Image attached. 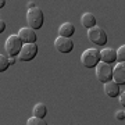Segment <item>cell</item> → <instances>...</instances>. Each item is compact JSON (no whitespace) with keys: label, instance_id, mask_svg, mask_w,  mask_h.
<instances>
[{"label":"cell","instance_id":"23","mask_svg":"<svg viewBox=\"0 0 125 125\" xmlns=\"http://www.w3.org/2000/svg\"><path fill=\"white\" fill-rule=\"evenodd\" d=\"M35 7V3H28V9H33Z\"/></svg>","mask_w":125,"mask_h":125},{"label":"cell","instance_id":"11","mask_svg":"<svg viewBox=\"0 0 125 125\" xmlns=\"http://www.w3.org/2000/svg\"><path fill=\"white\" fill-rule=\"evenodd\" d=\"M99 53H100V61L108 62V64L117 61L115 50L111 49V47H104V49H103L102 52H99Z\"/></svg>","mask_w":125,"mask_h":125},{"label":"cell","instance_id":"7","mask_svg":"<svg viewBox=\"0 0 125 125\" xmlns=\"http://www.w3.org/2000/svg\"><path fill=\"white\" fill-rule=\"evenodd\" d=\"M54 46L60 53H71L74 49V42L71 40V38H65V36L58 35L54 40Z\"/></svg>","mask_w":125,"mask_h":125},{"label":"cell","instance_id":"20","mask_svg":"<svg viewBox=\"0 0 125 125\" xmlns=\"http://www.w3.org/2000/svg\"><path fill=\"white\" fill-rule=\"evenodd\" d=\"M4 29H6V22L0 18V33H1V32H4Z\"/></svg>","mask_w":125,"mask_h":125},{"label":"cell","instance_id":"18","mask_svg":"<svg viewBox=\"0 0 125 125\" xmlns=\"http://www.w3.org/2000/svg\"><path fill=\"white\" fill-rule=\"evenodd\" d=\"M115 118H117V120H120V121H124L125 120V111H124V110H117Z\"/></svg>","mask_w":125,"mask_h":125},{"label":"cell","instance_id":"15","mask_svg":"<svg viewBox=\"0 0 125 125\" xmlns=\"http://www.w3.org/2000/svg\"><path fill=\"white\" fill-rule=\"evenodd\" d=\"M27 124H28V125H46L47 122H46L43 118H40V117L33 115V117H31V118H28Z\"/></svg>","mask_w":125,"mask_h":125},{"label":"cell","instance_id":"19","mask_svg":"<svg viewBox=\"0 0 125 125\" xmlns=\"http://www.w3.org/2000/svg\"><path fill=\"white\" fill-rule=\"evenodd\" d=\"M118 96H120V102L122 103V106H125V92H124V90H122V92H120V94H118Z\"/></svg>","mask_w":125,"mask_h":125},{"label":"cell","instance_id":"6","mask_svg":"<svg viewBox=\"0 0 125 125\" xmlns=\"http://www.w3.org/2000/svg\"><path fill=\"white\" fill-rule=\"evenodd\" d=\"M38 54V45L36 43H24L18 53V58L21 61H31Z\"/></svg>","mask_w":125,"mask_h":125},{"label":"cell","instance_id":"10","mask_svg":"<svg viewBox=\"0 0 125 125\" xmlns=\"http://www.w3.org/2000/svg\"><path fill=\"white\" fill-rule=\"evenodd\" d=\"M121 92V88L120 85L114 82L113 79L107 81V82H104V93L107 94L108 97H117Z\"/></svg>","mask_w":125,"mask_h":125},{"label":"cell","instance_id":"16","mask_svg":"<svg viewBox=\"0 0 125 125\" xmlns=\"http://www.w3.org/2000/svg\"><path fill=\"white\" fill-rule=\"evenodd\" d=\"M115 56H117V61L118 62H122L125 61V45H121L115 52Z\"/></svg>","mask_w":125,"mask_h":125},{"label":"cell","instance_id":"4","mask_svg":"<svg viewBox=\"0 0 125 125\" xmlns=\"http://www.w3.org/2000/svg\"><path fill=\"white\" fill-rule=\"evenodd\" d=\"M96 78H97L102 83L104 82H107L113 78V67L111 64H108V62H104V61H99L96 65Z\"/></svg>","mask_w":125,"mask_h":125},{"label":"cell","instance_id":"9","mask_svg":"<svg viewBox=\"0 0 125 125\" xmlns=\"http://www.w3.org/2000/svg\"><path fill=\"white\" fill-rule=\"evenodd\" d=\"M20 36V39L22 40V43H35L36 42V33H35V29H32L29 27H25V28H21L17 33Z\"/></svg>","mask_w":125,"mask_h":125},{"label":"cell","instance_id":"22","mask_svg":"<svg viewBox=\"0 0 125 125\" xmlns=\"http://www.w3.org/2000/svg\"><path fill=\"white\" fill-rule=\"evenodd\" d=\"M6 6V0H0V9H3Z\"/></svg>","mask_w":125,"mask_h":125},{"label":"cell","instance_id":"14","mask_svg":"<svg viewBox=\"0 0 125 125\" xmlns=\"http://www.w3.org/2000/svg\"><path fill=\"white\" fill-rule=\"evenodd\" d=\"M32 113L33 115L36 117H40V118H45V115L47 114V107H46L43 103H36L33 108H32Z\"/></svg>","mask_w":125,"mask_h":125},{"label":"cell","instance_id":"12","mask_svg":"<svg viewBox=\"0 0 125 125\" xmlns=\"http://www.w3.org/2000/svg\"><path fill=\"white\" fill-rule=\"evenodd\" d=\"M75 33V27L72 22H64L60 25L58 28V35L60 36H65V38H71Z\"/></svg>","mask_w":125,"mask_h":125},{"label":"cell","instance_id":"2","mask_svg":"<svg viewBox=\"0 0 125 125\" xmlns=\"http://www.w3.org/2000/svg\"><path fill=\"white\" fill-rule=\"evenodd\" d=\"M100 61V53L97 49H86L81 54V62L86 68H93Z\"/></svg>","mask_w":125,"mask_h":125},{"label":"cell","instance_id":"21","mask_svg":"<svg viewBox=\"0 0 125 125\" xmlns=\"http://www.w3.org/2000/svg\"><path fill=\"white\" fill-rule=\"evenodd\" d=\"M9 64L10 65L15 64V56H9Z\"/></svg>","mask_w":125,"mask_h":125},{"label":"cell","instance_id":"1","mask_svg":"<svg viewBox=\"0 0 125 125\" xmlns=\"http://www.w3.org/2000/svg\"><path fill=\"white\" fill-rule=\"evenodd\" d=\"M27 22L29 25V28L32 29H40L43 27V22H45V15H43V11L39 9V7H33V9H28L27 11Z\"/></svg>","mask_w":125,"mask_h":125},{"label":"cell","instance_id":"8","mask_svg":"<svg viewBox=\"0 0 125 125\" xmlns=\"http://www.w3.org/2000/svg\"><path fill=\"white\" fill-rule=\"evenodd\" d=\"M114 82L118 85H124L125 83V62H118L115 67H113V78Z\"/></svg>","mask_w":125,"mask_h":125},{"label":"cell","instance_id":"17","mask_svg":"<svg viewBox=\"0 0 125 125\" xmlns=\"http://www.w3.org/2000/svg\"><path fill=\"white\" fill-rule=\"evenodd\" d=\"M10 67L9 64V57H6L3 54H0V72H4Z\"/></svg>","mask_w":125,"mask_h":125},{"label":"cell","instance_id":"13","mask_svg":"<svg viewBox=\"0 0 125 125\" xmlns=\"http://www.w3.org/2000/svg\"><path fill=\"white\" fill-rule=\"evenodd\" d=\"M96 17H94V14L92 13H85L82 14V17H81V24H82V27H85L86 29H89V28H93L96 27Z\"/></svg>","mask_w":125,"mask_h":125},{"label":"cell","instance_id":"5","mask_svg":"<svg viewBox=\"0 0 125 125\" xmlns=\"http://www.w3.org/2000/svg\"><path fill=\"white\" fill-rule=\"evenodd\" d=\"M22 46V40L20 39L18 35H10L4 42V49L6 53L9 56H18L20 50Z\"/></svg>","mask_w":125,"mask_h":125},{"label":"cell","instance_id":"3","mask_svg":"<svg viewBox=\"0 0 125 125\" xmlns=\"http://www.w3.org/2000/svg\"><path fill=\"white\" fill-rule=\"evenodd\" d=\"M88 39L93 43V45L103 46L107 43V33L106 31L100 27H93L88 29Z\"/></svg>","mask_w":125,"mask_h":125}]
</instances>
